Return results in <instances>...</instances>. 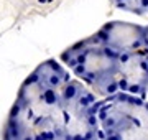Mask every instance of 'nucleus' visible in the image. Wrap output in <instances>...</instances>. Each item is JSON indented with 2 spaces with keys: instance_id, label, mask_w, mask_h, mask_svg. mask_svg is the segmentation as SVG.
<instances>
[{
  "instance_id": "obj_1",
  "label": "nucleus",
  "mask_w": 148,
  "mask_h": 140,
  "mask_svg": "<svg viewBox=\"0 0 148 140\" xmlns=\"http://www.w3.org/2000/svg\"><path fill=\"white\" fill-rule=\"evenodd\" d=\"M66 66L79 79L101 96H114L119 92L117 74L120 54L102 45L95 36L79 41L61 54Z\"/></svg>"
},
{
  "instance_id": "obj_2",
  "label": "nucleus",
  "mask_w": 148,
  "mask_h": 140,
  "mask_svg": "<svg viewBox=\"0 0 148 140\" xmlns=\"http://www.w3.org/2000/svg\"><path fill=\"white\" fill-rule=\"evenodd\" d=\"M104 140H148V102L125 92L104 99L97 110Z\"/></svg>"
},
{
  "instance_id": "obj_3",
  "label": "nucleus",
  "mask_w": 148,
  "mask_h": 140,
  "mask_svg": "<svg viewBox=\"0 0 148 140\" xmlns=\"http://www.w3.org/2000/svg\"><path fill=\"white\" fill-rule=\"evenodd\" d=\"M102 101L77 79H69L61 87L63 140H94L99 130L97 110Z\"/></svg>"
},
{
  "instance_id": "obj_4",
  "label": "nucleus",
  "mask_w": 148,
  "mask_h": 140,
  "mask_svg": "<svg viewBox=\"0 0 148 140\" xmlns=\"http://www.w3.org/2000/svg\"><path fill=\"white\" fill-rule=\"evenodd\" d=\"M117 86L119 92H125L145 101L148 91V58L145 49L120 54Z\"/></svg>"
},
{
  "instance_id": "obj_5",
  "label": "nucleus",
  "mask_w": 148,
  "mask_h": 140,
  "mask_svg": "<svg viewBox=\"0 0 148 140\" xmlns=\"http://www.w3.org/2000/svg\"><path fill=\"white\" fill-rule=\"evenodd\" d=\"M102 45L119 54L137 53L145 48V27L127 22H110L94 35Z\"/></svg>"
},
{
  "instance_id": "obj_6",
  "label": "nucleus",
  "mask_w": 148,
  "mask_h": 140,
  "mask_svg": "<svg viewBox=\"0 0 148 140\" xmlns=\"http://www.w3.org/2000/svg\"><path fill=\"white\" fill-rule=\"evenodd\" d=\"M119 8L127 12H133L137 15H143L148 12V0H114Z\"/></svg>"
},
{
  "instance_id": "obj_7",
  "label": "nucleus",
  "mask_w": 148,
  "mask_h": 140,
  "mask_svg": "<svg viewBox=\"0 0 148 140\" xmlns=\"http://www.w3.org/2000/svg\"><path fill=\"white\" fill-rule=\"evenodd\" d=\"M143 49L148 51V27H145V48Z\"/></svg>"
},
{
  "instance_id": "obj_8",
  "label": "nucleus",
  "mask_w": 148,
  "mask_h": 140,
  "mask_svg": "<svg viewBox=\"0 0 148 140\" xmlns=\"http://www.w3.org/2000/svg\"><path fill=\"white\" fill-rule=\"evenodd\" d=\"M147 94H148V91H147Z\"/></svg>"
},
{
  "instance_id": "obj_9",
  "label": "nucleus",
  "mask_w": 148,
  "mask_h": 140,
  "mask_svg": "<svg viewBox=\"0 0 148 140\" xmlns=\"http://www.w3.org/2000/svg\"><path fill=\"white\" fill-rule=\"evenodd\" d=\"M94 140H97V139H94Z\"/></svg>"
}]
</instances>
